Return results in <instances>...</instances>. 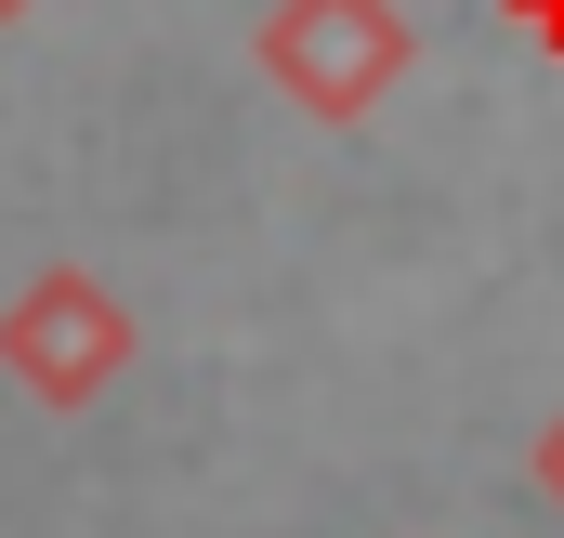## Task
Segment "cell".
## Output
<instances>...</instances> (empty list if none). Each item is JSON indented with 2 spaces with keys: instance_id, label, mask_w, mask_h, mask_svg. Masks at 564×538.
<instances>
[{
  "instance_id": "6da1fadb",
  "label": "cell",
  "mask_w": 564,
  "mask_h": 538,
  "mask_svg": "<svg viewBox=\"0 0 564 538\" xmlns=\"http://www.w3.org/2000/svg\"><path fill=\"white\" fill-rule=\"evenodd\" d=\"M394 53H408V40H394V13H381V0H302V13L276 26V66L315 93V119L368 106V93L394 79Z\"/></svg>"
},
{
  "instance_id": "7a4b0ae2",
  "label": "cell",
  "mask_w": 564,
  "mask_h": 538,
  "mask_svg": "<svg viewBox=\"0 0 564 538\" xmlns=\"http://www.w3.org/2000/svg\"><path fill=\"white\" fill-rule=\"evenodd\" d=\"M13 368H26L40 395H93V381L119 368V315H106V289H93V276H40V289L13 302Z\"/></svg>"
},
{
  "instance_id": "3957f363",
  "label": "cell",
  "mask_w": 564,
  "mask_h": 538,
  "mask_svg": "<svg viewBox=\"0 0 564 538\" xmlns=\"http://www.w3.org/2000/svg\"><path fill=\"white\" fill-rule=\"evenodd\" d=\"M539 473H552V486H564V420H552V446H539Z\"/></svg>"
},
{
  "instance_id": "277c9868",
  "label": "cell",
  "mask_w": 564,
  "mask_h": 538,
  "mask_svg": "<svg viewBox=\"0 0 564 538\" xmlns=\"http://www.w3.org/2000/svg\"><path fill=\"white\" fill-rule=\"evenodd\" d=\"M0 13H13V0H0Z\"/></svg>"
}]
</instances>
